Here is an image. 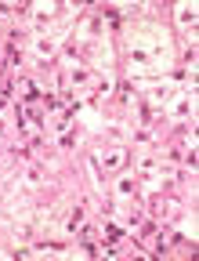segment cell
Returning <instances> with one entry per match:
<instances>
[{"label": "cell", "mask_w": 199, "mask_h": 261, "mask_svg": "<svg viewBox=\"0 0 199 261\" xmlns=\"http://www.w3.org/2000/svg\"><path fill=\"white\" fill-rule=\"evenodd\" d=\"M83 123H87V127H102V116H98L94 109H87V113H83Z\"/></svg>", "instance_id": "obj_2"}, {"label": "cell", "mask_w": 199, "mask_h": 261, "mask_svg": "<svg viewBox=\"0 0 199 261\" xmlns=\"http://www.w3.org/2000/svg\"><path fill=\"white\" fill-rule=\"evenodd\" d=\"M123 163H127V152H123V149H112V152L105 156V167H112V171L123 167Z\"/></svg>", "instance_id": "obj_1"}]
</instances>
